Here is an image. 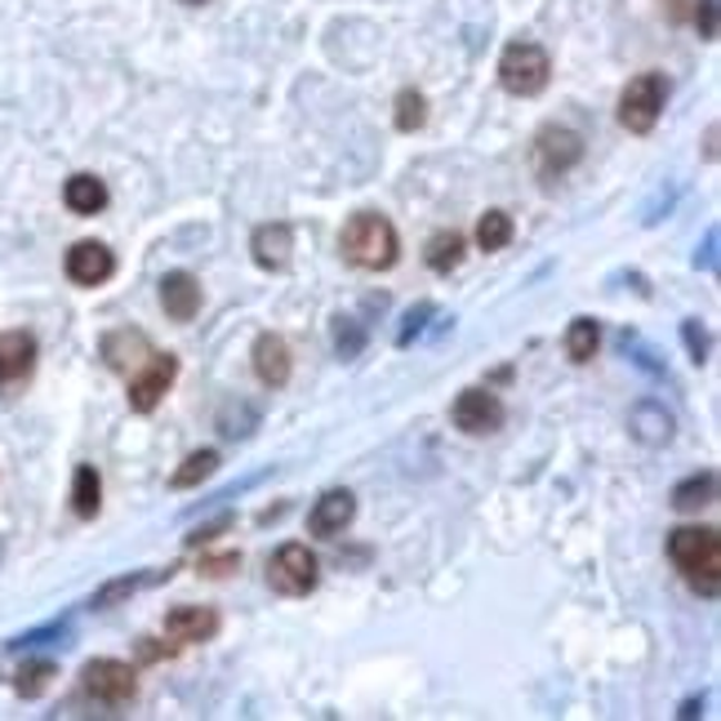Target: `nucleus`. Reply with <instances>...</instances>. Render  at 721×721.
<instances>
[{
	"label": "nucleus",
	"instance_id": "obj_1",
	"mask_svg": "<svg viewBox=\"0 0 721 721\" xmlns=\"http://www.w3.org/2000/svg\"><path fill=\"white\" fill-rule=\"evenodd\" d=\"M338 250L352 267H366V272H388L397 258H402V241H397V227L375 214V210H356L343 232H338Z\"/></svg>",
	"mask_w": 721,
	"mask_h": 721
},
{
	"label": "nucleus",
	"instance_id": "obj_2",
	"mask_svg": "<svg viewBox=\"0 0 721 721\" xmlns=\"http://www.w3.org/2000/svg\"><path fill=\"white\" fill-rule=\"evenodd\" d=\"M668 557L694 592L717 597V588H721V539L712 526H677L668 535Z\"/></svg>",
	"mask_w": 721,
	"mask_h": 721
},
{
	"label": "nucleus",
	"instance_id": "obj_3",
	"mask_svg": "<svg viewBox=\"0 0 721 721\" xmlns=\"http://www.w3.org/2000/svg\"><path fill=\"white\" fill-rule=\"evenodd\" d=\"M552 81V59L535 45V41H512L499 59V85L517 99H535L544 94Z\"/></svg>",
	"mask_w": 721,
	"mask_h": 721
},
{
	"label": "nucleus",
	"instance_id": "obj_4",
	"mask_svg": "<svg viewBox=\"0 0 721 721\" xmlns=\"http://www.w3.org/2000/svg\"><path fill=\"white\" fill-rule=\"evenodd\" d=\"M663 103H668V81H663V72H641V77H632V81L623 85V94H619V125H623L628 134H650L654 121H659V112H663Z\"/></svg>",
	"mask_w": 721,
	"mask_h": 721
},
{
	"label": "nucleus",
	"instance_id": "obj_5",
	"mask_svg": "<svg viewBox=\"0 0 721 721\" xmlns=\"http://www.w3.org/2000/svg\"><path fill=\"white\" fill-rule=\"evenodd\" d=\"M321 579V561L307 552V544H281L276 557L267 561V583L281 597H307Z\"/></svg>",
	"mask_w": 721,
	"mask_h": 721
},
{
	"label": "nucleus",
	"instance_id": "obj_6",
	"mask_svg": "<svg viewBox=\"0 0 721 721\" xmlns=\"http://www.w3.org/2000/svg\"><path fill=\"white\" fill-rule=\"evenodd\" d=\"M81 690H85L90 699L108 703V708H121V703H130V699L139 694V677H134V668L121 663V659H90V663L81 668Z\"/></svg>",
	"mask_w": 721,
	"mask_h": 721
},
{
	"label": "nucleus",
	"instance_id": "obj_7",
	"mask_svg": "<svg viewBox=\"0 0 721 721\" xmlns=\"http://www.w3.org/2000/svg\"><path fill=\"white\" fill-rule=\"evenodd\" d=\"M174 379H179V356L174 352H152L148 366L130 375V410L152 415L165 402V393L174 388Z\"/></svg>",
	"mask_w": 721,
	"mask_h": 721
},
{
	"label": "nucleus",
	"instance_id": "obj_8",
	"mask_svg": "<svg viewBox=\"0 0 721 721\" xmlns=\"http://www.w3.org/2000/svg\"><path fill=\"white\" fill-rule=\"evenodd\" d=\"M579 156H583V139H579L575 130H566V125H544V130L535 134V174H539L544 183H552V179H561L566 170H575Z\"/></svg>",
	"mask_w": 721,
	"mask_h": 721
},
{
	"label": "nucleus",
	"instance_id": "obj_9",
	"mask_svg": "<svg viewBox=\"0 0 721 721\" xmlns=\"http://www.w3.org/2000/svg\"><path fill=\"white\" fill-rule=\"evenodd\" d=\"M455 428L464 437H490L504 428V402L490 393V388H464L455 397Z\"/></svg>",
	"mask_w": 721,
	"mask_h": 721
},
{
	"label": "nucleus",
	"instance_id": "obj_10",
	"mask_svg": "<svg viewBox=\"0 0 721 721\" xmlns=\"http://www.w3.org/2000/svg\"><path fill=\"white\" fill-rule=\"evenodd\" d=\"M63 267H68L72 285L94 290V285H108V281H112V272H116V254H112L103 241H77V245L68 250Z\"/></svg>",
	"mask_w": 721,
	"mask_h": 721
},
{
	"label": "nucleus",
	"instance_id": "obj_11",
	"mask_svg": "<svg viewBox=\"0 0 721 721\" xmlns=\"http://www.w3.org/2000/svg\"><path fill=\"white\" fill-rule=\"evenodd\" d=\"M37 370V334L32 329H0V388L23 384Z\"/></svg>",
	"mask_w": 721,
	"mask_h": 721
},
{
	"label": "nucleus",
	"instance_id": "obj_12",
	"mask_svg": "<svg viewBox=\"0 0 721 721\" xmlns=\"http://www.w3.org/2000/svg\"><path fill=\"white\" fill-rule=\"evenodd\" d=\"M352 517H356V495L352 490H325L307 512V530L316 539H334L352 526Z\"/></svg>",
	"mask_w": 721,
	"mask_h": 721
},
{
	"label": "nucleus",
	"instance_id": "obj_13",
	"mask_svg": "<svg viewBox=\"0 0 721 721\" xmlns=\"http://www.w3.org/2000/svg\"><path fill=\"white\" fill-rule=\"evenodd\" d=\"M148 356H152V343H148L143 329L121 325V329H112V334L103 338V360H108V366H112L116 375H134V370H143V366H148Z\"/></svg>",
	"mask_w": 721,
	"mask_h": 721
},
{
	"label": "nucleus",
	"instance_id": "obj_14",
	"mask_svg": "<svg viewBox=\"0 0 721 721\" xmlns=\"http://www.w3.org/2000/svg\"><path fill=\"white\" fill-rule=\"evenodd\" d=\"M290 370H294V356H290V343L281 334H258L254 338V375L263 388H285L290 384Z\"/></svg>",
	"mask_w": 721,
	"mask_h": 721
},
{
	"label": "nucleus",
	"instance_id": "obj_15",
	"mask_svg": "<svg viewBox=\"0 0 721 721\" xmlns=\"http://www.w3.org/2000/svg\"><path fill=\"white\" fill-rule=\"evenodd\" d=\"M290 250H294V227H290V223H263V227H254V236H250V254H254V263H258L263 272L290 267Z\"/></svg>",
	"mask_w": 721,
	"mask_h": 721
},
{
	"label": "nucleus",
	"instance_id": "obj_16",
	"mask_svg": "<svg viewBox=\"0 0 721 721\" xmlns=\"http://www.w3.org/2000/svg\"><path fill=\"white\" fill-rule=\"evenodd\" d=\"M174 570H179V566H152V570H134V575H121V579L103 583V588L90 597V610H112L116 601H125V597H134V592H143V588L170 583V579H174Z\"/></svg>",
	"mask_w": 721,
	"mask_h": 721
},
{
	"label": "nucleus",
	"instance_id": "obj_17",
	"mask_svg": "<svg viewBox=\"0 0 721 721\" xmlns=\"http://www.w3.org/2000/svg\"><path fill=\"white\" fill-rule=\"evenodd\" d=\"M161 307H165L170 321L187 325L201 312V281L192 272H165V281H161Z\"/></svg>",
	"mask_w": 721,
	"mask_h": 721
},
{
	"label": "nucleus",
	"instance_id": "obj_18",
	"mask_svg": "<svg viewBox=\"0 0 721 721\" xmlns=\"http://www.w3.org/2000/svg\"><path fill=\"white\" fill-rule=\"evenodd\" d=\"M165 632H170L179 646L214 641V632H219V610H210V606H174V610L165 615Z\"/></svg>",
	"mask_w": 721,
	"mask_h": 721
},
{
	"label": "nucleus",
	"instance_id": "obj_19",
	"mask_svg": "<svg viewBox=\"0 0 721 721\" xmlns=\"http://www.w3.org/2000/svg\"><path fill=\"white\" fill-rule=\"evenodd\" d=\"M628 428H632V437H637L641 446H650V450H659V446L672 441V415H668L663 402H654V397H646V402L632 406Z\"/></svg>",
	"mask_w": 721,
	"mask_h": 721
},
{
	"label": "nucleus",
	"instance_id": "obj_20",
	"mask_svg": "<svg viewBox=\"0 0 721 721\" xmlns=\"http://www.w3.org/2000/svg\"><path fill=\"white\" fill-rule=\"evenodd\" d=\"M108 183L99 179V174H72L68 183H63V205L72 210V214H81V219H94V214H103L108 210Z\"/></svg>",
	"mask_w": 721,
	"mask_h": 721
},
{
	"label": "nucleus",
	"instance_id": "obj_21",
	"mask_svg": "<svg viewBox=\"0 0 721 721\" xmlns=\"http://www.w3.org/2000/svg\"><path fill=\"white\" fill-rule=\"evenodd\" d=\"M99 508H103V477H99L94 464H81V468L72 473V512H77L81 521H94Z\"/></svg>",
	"mask_w": 721,
	"mask_h": 721
},
{
	"label": "nucleus",
	"instance_id": "obj_22",
	"mask_svg": "<svg viewBox=\"0 0 721 721\" xmlns=\"http://www.w3.org/2000/svg\"><path fill=\"white\" fill-rule=\"evenodd\" d=\"M717 499V473L712 468H703V473H694V477H686L681 486H672V508L677 512H694V508H703V504H712Z\"/></svg>",
	"mask_w": 721,
	"mask_h": 721
},
{
	"label": "nucleus",
	"instance_id": "obj_23",
	"mask_svg": "<svg viewBox=\"0 0 721 721\" xmlns=\"http://www.w3.org/2000/svg\"><path fill=\"white\" fill-rule=\"evenodd\" d=\"M601 347V325L592 316H575L570 329H566V356L575 360V366H588V360L597 356Z\"/></svg>",
	"mask_w": 721,
	"mask_h": 721
},
{
	"label": "nucleus",
	"instance_id": "obj_24",
	"mask_svg": "<svg viewBox=\"0 0 721 721\" xmlns=\"http://www.w3.org/2000/svg\"><path fill=\"white\" fill-rule=\"evenodd\" d=\"M219 450H192L179 468H174V477H170V490H192V486H201V481H210L214 473H219Z\"/></svg>",
	"mask_w": 721,
	"mask_h": 721
},
{
	"label": "nucleus",
	"instance_id": "obj_25",
	"mask_svg": "<svg viewBox=\"0 0 721 721\" xmlns=\"http://www.w3.org/2000/svg\"><path fill=\"white\" fill-rule=\"evenodd\" d=\"M512 232H517V223H512L508 210H486L481 223H477V245H481L486 254H499V250H508Z\"/></svg>",
	"mask_w": 721,
	"mask_h": 721
},
{
	"label": "nucleus",
	"instance_id": "obj_26",
	"mask_svg": "<svg viewBox=\"0 0 721 721\" xmlns=\"http://www.w3.org/2000/svg\"><path fill=\"white\" fill-rule=\"evenodd\" d=\"M370 334H366V321L356 316H334V356L338 360H356L360 352H366Z\"/></svg>",
	"mask_w": 721,
	"mask_h": 721
},
{
	"label": "nucleus",
	"instance_id": "obj_27",
	"mask_svg": "<svg viewBox=\"0 0 721 721\" xmlns=\"http://www.w3.org/2000/svg\"><path fill=\"white\" fill-rule=\"evenodd\" d=\"M424 258H428V267L441 272V276L455 272V267L464 263V236H459V232H437V236L428 241V254H424Z\"/></svg>",
	"mask_w": 721,
	"mask_h": 721
},
{
	"label": "nucleus",
	"instance_id": "obj_28",
	"mask_svg": "<svg viewBox=\"0 0 721 721\" xmlns=\"http://www.w3.org/2000/svg\"><path fill=\"white\" fill-rule=\"evenodd\" d=\"M393 121H397L402 134L424 130V125H428V99H424L419 90H402V94H397V112H393Z\"/></svg>",
	"mask_w": 721,
	"mask_h": 721
},
{
	"label": "nucleus",
	"instance_id": "obj_29",
	"mask_svg": "<svg viewBox=\"0 0 721 721\" xmlns=\"http://www.w3.org/2000/svg\"><path fill=\"white\" fill-rule=\"evenodd\" d=\"M254 428H258V410H254L250 402H227V406L219 410V433H223V437L236 441V437H250Z\"/></svg>",
	"mask_w": 721,
	"mask_h": 721
},
{
	"label": "nucleus",
	"instance_id": "obj_30",
	"mask_svg": "<svg viewBox=\"0 0 721 721\" xmlns=\"http://www.w3.org/2000/svg\"><path fill=\"white\" fill-rule=\"evenodd\" d=\"M59 677V668L50 663V659H32V663H23L19 668V677H14V690L23 694V699H37V694H45L50 690V681Z\"/></svg>",
	"mask_w": 721,
	"mask_h": 721
},
{
	"label": "nucleus",
	"instance_id": "obj_31",
	"mask_svg": "<svg viewBox=\"0 0 721 721\" xmlns=\"http://www.w3.org/2000/svg\"><path fill=\"white\" fill-rule=\"evenodd\" d=\"M68 632H72V623H68V619H54V623H41V628H32V632L14 637V641H10V650H37V646H54V641H68Z\"/></svg>",
	"mask_w": 721,
	"mask_h": 721
},
{
	"label": "nucleus",
	"instance_id": "obj_32",
	"mask_svg": "<svg viewBox=\"0 0 721 721\" xmlns=\"http://www.w3.org/2000/svg\"><path fill=\"white\" fill-rule=\"evenodd\" d=\"M437 316V307L433 303H415L406 316H402V325H397V347H410L415 338H424V329H428V321Z\"/></svg>",
	"mask_w": 721,
	"mask_h": 721
},
{
	"label": "nucleus",
	"instance_id": "obj_33",
	"mask_svg": "<svg viewBox=\"0 0 721 721\" xmlns=\"http://www.w3.org/2000/svg\"><path fill=\"white\" fill-rule=\"evenodd\" d=\"M681 343H686V352H690L694 366H703L708 352H712V338H708V329H703L699 316H686V321H681Z\"/></svg>",
	"mask_w": 721,
	"mask_h": 721
},
{
	"label": "nucleus",
	"instance_id": "obj_34",
	"mask_svg": "<svg viewBox=\"0 0 721 721\" xmlns=\"http://www.w3.org/2000/svg\"><path fill=\"white\" fill-rule=\"evenodd\" d=\"M623 352L637 360V366H641L646 375H654V379H659V375H668V366H663V360H659V356H654V352H650V347H646L637 334H623Z\"/></svg>",
	"mask_w": 721,
	"mask_h": 721
},
{
	"label": "nucleus",
	"instance_id": "obj_35",
	"mask_svg": "<svg viewBox=\"0 0 721 721\" xmlns=\"http://www.w3.org/2000/svg\"><path fill=\"white\" fill-rule=\"evenodd\" d=\"M690 19L699 28V41H717V0H694Z\"/></svg>",
	"mask_w": 721,
	"mask_h": 721
},
{
	"label": "nucleus",
	"instance_id": "obj_36",
	"mask_svg": "<svg viewBox=\"0 0 721 721\" xmlns=\"http://www.w3.org/2000/svg\"><path fill=\"white\" fill-rule=\"evenodd\" d=\"M232 570H241V552H223V557H201V575H205V579H227Z\"/></svg>",
	"mask_w": 721,
	"mask_h": 721
},
{
	"label": "nucleus",
	"instance_id": "obj_37",
	"mask_svg": "<svg viewBox=\"0 0 721 721\" xmlns=\"http://www.w3.org/2000/svg\"><path fill=\"white\" fill-rule=\"evenodd\" d=\"M232 521H236V517H232V512H223V517H214L210 526H196V530L187 535V544H192V548H196V544H214L223 530H232Z\"/></svg>",
	"mask_w": 721,
	"mask_h": 721
},
{
	"label": "nucleus",
	"instance_id": "obj_38",
	"mask_svg": "<svg viewBox=\"0 0 721 721\" xmlns=\"http://www.w3.org/2000/svg\"><path fill=\"white\" fill-rule=\"evenodd\" d=\"M717 245H721V236H717V227L703 236V250H694V267H703V272H717Z\"/></svg>",
	"mask_w": 721,
	"mask_h": 721
},
{
	"label": "nucleus",
	"instance_id": "obj_39",
	"mask_svg": "<svg viewBox=\"0 0 721 721\" xmlns=\"http://www.w3.org/2000/svg\"><path fill=\"white\" fill-rule=\"evenodd\" d=\"M139 654H143L148 663H156V659H165V654H174V646H156L152 637H143V641H139Z\"/></svg>",
	"mask_w": 721,
	"mask_h": 721
},
{
	"label": "nucleus",
	"instance_id": "obj_40",
	"mask_svg": "<svg viewBox=\"0 0 721 721\" xmlns=\"http://www.w3.org/2000/svg\"><path fill=\"white\" fill-rule=\"evenodd\" d=\"M663 6H668V14L681 23V19H690V10H694V0H663Z\"/></svg>",
	"mask_w": 721,
	"mask_h": 721
},
{
	"label": "nucleus",
	"instance_id": "obj_41",
	"mask_svg": "<svg viewBox=\"0 0 721 721\" xmlns=\"http://www.w3.org/2000/svg\"><path fill=\"white\" fill-rule=\"evenodd\" d=\"M699 708H703V694H699V699H686V703L677 708V717H699Z\"/></svg>",
	"mask_w": 721,
	"mask_h": 721
},
{
	"label": "nucleus",
	"instance_id": "obj_42",
	"mask_svg": "<svg viewBox=\"0 0 721 721\" xmlns=\"http://www.w3.org/2000/svg\"><path fill=\"white\" fill-rule=\"evenodd\" d=\"M703 143H708V161H717V125H708V134H703Z\"/></svg>",
	"mask_w": 721,
	"mask_h": 721
},
{
	"label": "nucleus",
	"instance_id": "obj_43",
	"mask_svg": "<svg viewBox=\"0 0 721 721\" xmlns=\"http://www.w3.org/2000/svg\"><path fill=\"white\" fill-rule=\"evenodd\" d=\"M183 6H205V0H183Z\"/></svg>",
	"mask_w": 721,
	"mask_h": 721
}]
</instances>
